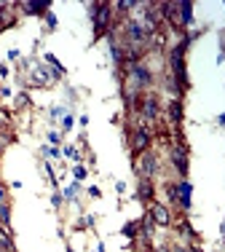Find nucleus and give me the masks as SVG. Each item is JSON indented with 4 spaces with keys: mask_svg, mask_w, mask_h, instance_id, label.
<instances>
[{
    "mask_svg": "<svg viewBox=\"0 0 225 252\" xmlns=\"http://www.w3.org/2000/svg\"><path fill=\"white\" fill-rule=\"evenodd\" d=\"M89 14H91L94 22V38H105L113 30V22H116L110 3H89Z\"/></svg>",
    "mask_w": 225,
    "mask_h": 252,
    "instance_id": "f257e3e1",
    "label": "nucleus"
},
{
    "mask_svg": "<svg viewBox=\"0 0 225 252\" xmlns=\"http://www.w3.org/2000/svg\"><path fill=\"white\" fill-rule=\"evenodd\" d=\"M134 172H137L139 180H153L158 172H161V164H158V156L156 153H142L137 156V161H134Z\"/></svg>",
    "mask_w": 225,
    "mask_h": 252,
    "instance_id": "f03ea898",
    "label": "nucleus"
},
{
    "mask_svg": "<svg viewBox=\"0 0 225 252\" xmlns=\"http://www.w3.org/2000/svg\"><path fill=\"white\" fill-rule=\"evenodd\" d=\"M134 113H139V118H142V121H148V124H156L158 113H161L158 97H156V94H145V97H139L137 110H134Z\"/></svg>",
    "mask_w": 225,
    "mask_h": 252,
    "instance_id": "7ed1b4c3",
    "label": "nucleus"
},
{
    "mask_svg": "<svg viewBox=\"0 0 225 252\" xmlns=\"http://www.w3.org/2000/svg\"><path fill=\"white\" fill-rule=\"evenodd\" d=\"M129 148H132L134 158L142 153H148L150 145H153V132H148V129H129Z\"/></svg>",
    "mask_w": 225,
    "mask_h": 252,
    "instance_id": "20e7f679",
    "label": "nucleus"
},
{
    "mask_svg": "<svg viewBox=\"0 0 225 252\" xmlns=\"http://www.w3.org/2000/svg\"><path fill=\"white\" fill-rule=\"evenodd\" d=\"M169 158H172V164H174V172H177L182 180L188 177V150H185L182 142L169 145Z\"/></svg>",
    "mask_w": 225,
    "mask_h": 252,
    "instance_id": "39448f33",
    "label": "nucleus"
},
{
    "mask_svg": "<svg viewBox=\"0 0 225 252\" xmlns=\"http://www.w3.org/2000/svg\"><path fill=\"white\" fill-rule=\"evenodd\" d=\"M59 78H62V75L48 70L46 64H38V67L32 70V75H30V86H48L51 80H59Z\"/></svg>",
    "mask_w": 225,
    "mask_h": 252,
    "instance_id": "423d86ee",
    "label": "nucleus"
},
{
    "mask_svg": "<svg viewBox=\"0 0 225 252\" xmlns=\"http://www.w3.org/2000/svg\"><path fill=\"white\" fill-rule=\"evenodd\" d=\"M148 218L153 220V225H172V212H169V206L158 204V201H153V204H150Z\"/></svg>",
    "mask_w": 225,
    "mask_h": 252,
    "instance_id": "0eeeda50",
    "label": "nucleus"
},
{
    "mask_svg": "<svg viewBox=\"0 0 225 252\" xmlns=\"http://www.w3.org/2000/svg\"><path fill=\"white\" fill-rule=\"evenodd\" d=\"M191 183H188V180H180L177 185H174V193H177V204L182 206L185 212H188V209H191Z\"/></svg>",
    "mask_w": 225,
    "mask_h": 252,
    "instance_id": "6e6552de",
    "label": "nucleus"
},
{
    "mask_svg": "<svg viewBox=\"0 0 225 252\" xmlns=\"http://www.w3.org/2000/svg\"><path fill=\"white\" fill-rule=\"evenodd\" d=\"M137 199L145 201V204H153V199H156V185H153V180H139L137 183Z\"/></svg>",
    "mask_w": 225,
    "mask_h": 252,
    "instance_id": "1a4fd4ad",
    "label": "nucleus"
},
{
    "mask_svg": "<svg viewBox=\"0 0 225 252\" xmlns=\"http://www.w3.org/2000/svg\"><path fill=\"white\" fill-rule=\"evenodd\" d=\"M166 113H169V124H172V129H177V126L182 124V102L174 97L172 102L166 105Z\"/></svg>",
    "mask_w": 225,
    "mask_h": 252,
    "instance_id": "9d476101",
    "label": "nucleus"
},
{
    "mask_svg": "<svg viewBox=\"0 0 225 252\" xmlns=\"http://www.w3.org/2000/svg\"><path fill=\"white\" fill-rule=\"evenodd\" d=\"M11 8L14 6H8V3H0V32H3V30H8L14 22H16V16H14Z\"/></svg>",
    "mask_w": 225,
    "mask_h": 252,
    "instance_id": "9b49d317",
    "label": "nucleus"
},
{
    "mask_svg": "<svg viewBox=\"0 0 225 252\" xmlns=\"http://www.w3.org/2000/svg\"><path fill=\"white\" fill-rule=\"evenodd\" d=\"M180 24H182V30L193 24V3H188V0H180Z\"/></svg>",
    "mask_w": 225,
    "mask_h": 252,
    "instance_id": "f8f14e48",
    "label": "nucleus"
},
{
    "mask_svg": "<svg viewBox=\"0 0 225 252\" xmlns=\"http://www.w3.org/2000/svg\"><path fill=\"white\" fill-rule=\"evenodd\" d=\"M22 14H30V16H41V14H48V3H19Z\"/></svg>",
    "mask_w": 225,
    "mask_h": 252,
    "instance_id": "ddd939ff",
    "label": "nucleus"
},
{
    "mask_svg": "<svg viewBox=\"0 0 225 252\" xmlns=\"http://www.w3.org/2000/svg\"><path fill=\"white\" fill-rule=\"evenodd\" d=\"M0 252H16L14 239H11V231L8 228H0Z\"/></svg>",
    "mask_w": 225,
    "mask_h": 252,
    "instance_id": "4468645a",
    "label": "nucleus"
},
{
    "mask_svg": "<svg viewBox=\"0 0 225 252\" xmlns=\"http://www.w3.org/2000/svg\"><path fill=\"white\" fill-rule=\"evenodd\" d=\"M121 234L126 236V239H137V234H139V220H132V223H126L121 228Z\"/></svg>",
    "mask_w": 225,
    "mask_h": 252,
    "instance_id": "2eb2a0df",
    "label": "nucleus"
},
{
    "mask_svg": "<svg viewBox=\"0 0 225 252\" xmlns=\"http://www.w3.org/2000/svg\"><path fill=\"white\" fill-rule=\"evenodd\" d=\"M0 225H3V228H11V206L8 204H0Z\"/></svg>",
    "mask_w": 225,
    "mask_h": 252,
    "instance_id": "dca6fc26",
    "label": "nucleus"
},
{
    "mask_svg": "<svg viewBox=\"0 0 225 252\" xmlns=\"http://www.w3.org/2000/svg\"><path fill=\"white\" fill-rule=\"evenodd\" d=\"M177 231H180L182 236H188V239H196V231L191 228V223H188V220H182V223L177 225Z\"/></svg>",
    "mask_w": 225,
    "mask_h": 252,
    "instance_id": "f3484780",
    "label": "nucleus"
},
{
    "mask_svg": "<svg viewBox=\"0 0 225 252\" xmlns=\"http://www.w3.org/2000/svg\"><path fill=\"white\" fill-rule=\"evenodd\" d=\"M78 190H81V185H78V180H75L70 188H64V196H62V199H75V196H78Z\"/></svg>",
    "mask_w": 225,
    "mask_h": 252,
    "instance_id": "a211bd4d",
    "label": "nucleus"
},
{
    "mask_svg": "<svg viewBox=\"0 0 225 252\" xmlns=\"http://www.w3.org/2000/svg\"><path fill=\"white\" fill-rule=\"evenodd\" d=\"M30 108V94H19V97H16V110H27Z\"/></svg>",
    "mask_w": 225,
    "mask_h": 252,
    "instance_id": "6ab92c4d",
    "label": "nucleus"
},
{
    "mask_svg": "<svg viewBox=\"0 0 225 252\" xmlns=\"http://www.w3.org/2000/svg\"><path fill=\"white\" fill-rule=\"evenodd\" d=\"M41 153L46 156V158H59V156H62V150H59V148H43Z\"/></svg>",
    "mask_w": 225,
    "mask_h": 252,
    "instance_id": "aec40b11",
    "label": "nucleus"
},
{
    "mask_svg": "<svg viewBox=\"0 0 225 252\" xmlns=\"http://www.w3.org/2000/svg\"><path fill=\"white\" fill-rule=\"evenodd\" d=\"M43 16H46V27H48V30H57V16H54L51 11H48V14H43Z\"/></svg>",
    "mask_w": 225,
    "mask_h": 252,
    "instance_id": "412c9836",
    "label": "nucleus"
},
{
    "mask_svg": "<svg viewBox=\"0 0 225 252\" xmlns=\"http://www.w3.org/2000/svg\"><path fill=\"white\" fill-rule=\"evenodd\" d=\"M62 153H64V156H70V158H75V161L81 158V153H78V150H75V148H70V145H67V148L62 150Z\"/></svg>",
    "mask_w": 225,
    "mask_h": 252,
    "instance_id": "4be33fe9",
    "label": "nucleus"
},
{
    "mask_svg": "<svg viewBox=\"0 0 225 252\" xmlns=\"http://www.w3.org/2000/svg\"><path fill=\"white\" fill-rule=\"evenodd\" d=\"M86 172H89V169H83V166H75V169H73L75 180H83V177H86Z\"/></svg>",
    "mask_w": 225,
    "mask_h": 252,
    "instance_id": "5701e85b",
    "label": "nucleus"
},
{
    "mask_svg": "<svg viewBox=\"0 0 225 252\" xmlns=\"http://www.w3.org/2000/svg\"><path fill=\"white\" fill-rule=\"evenodd\" d=\"M62 129H64V132L73 129V115H64V118H62Z\"/></svg>",
    "mask_w": 225,
    "mask_h": 252,
    "instance_id": "b1692460",
    "label": "nucleus"
},
{
    "mask_svg": "<svg viewBox=\"0 0 225 252\" xmlns=\"http://www.w3.org/2000/svg\"><path fill=\"white\" fill-rule=\"evenodd\" d=\"M0 204H8V190L3 183H0Z\"/></svg>",
    "mask_w": 225,
    "mask_h": 252,
    "instance_id": "393cba45",
    "label": "nucleus"
},
{
    "mask_svg": "<svg viewBox=\"0 0 225 252\" xmlns=\"http://www.w3.org/2000/svg\"><path fill=\"white\" fill-rule=\"evenodd\" d=\"M59 140H62V137H59V132H48V142H51V145H59Z\"/></svg>",
    "mask_w": 225,
    "mask_h": 252,
    "instance_id": "a878e982",
    "label": "nucleus"
},
{
    "mask_svg": "<svg viewBox=\"0 0 225 252\" xmlns=\"http://www.w3.org/2000/svg\"><path fill=\"white\" fill-rule=\"evenodd\" d=\"M51 204H54V206H62V193H54V196H51Z\"/></svg>",
    "mask_w": 225,
    "mask_h": 252,
    "instance_id": "bb28decb",
    "label": "nucleus"
},
{
    "mask_svg": "<svg viewBox=\"0 0 225 252\" xmlns=\"http://www.w3.org/2000/svg\"><path fill=\"white\" fill-rule=\"evenodd\" d=\"M89 196H94V199H99V188H97V185H91V188H89Z\"/></svg>",
    "mask_w": 225,
    "mask_h": 252,
    "instance_id": "cd10ccee",
    "label": "nucleus"
},
{
    "mask_svg": "<svg viewBox=\"0 0 225 252\" xmlns=\"http://www.w3.org/2000/svg\"><path fill=\"white\" fill-rule=\"evenodd\" d=\"M51 115H54V118H59V115H64V110H62V108H54Z\"/></svg>",
    "mask_w": 225,
    "mask_h": 252,
    "instance_id": "c85d7f7f",
    "label": "nucleus"
},
{
    "mask_svg": "<svg viewBox=\"0 0 225 252\" xmlns=\"http://www.w3.org/2000/svg\"><path fill=\"white\" fill-rule=\"evenodd\" d=\"M150 252H172V247H166V244H161L158 250H150Z\"/></svg>",
    "mask_w": 225,
    "mask_h": 252,
    "instance_id": "c756f323",
    "label": "nucleus"
},
{
    "mask_svg": "<svg viewBox=\"0 0 225 252\" xmlns=\"http://www.w3.org/2000/svg\"><path fill=\"white\" fill-rule=\"evenodd\" d=\"M6 75H8V67L6 64H0V78H6Z\"/></svg>",
    "mask_w": 225,
    "mask_h": 252,
    "instance_id": "7c9ffc66",
    "label": "nucleus"
},
{
    "mask_svg": "<svg viewBox=\"0 0 225 252\" xmlns=\"http://www.w3.org/2000/svg\"><path fill=\"white\" fill-rule=\"evenodd\" d=\"M188 252H204V250H201V247H191Z\"/></svg>",
    "mask_w": 225,
    "mask_h": 252,
    "instance_id": "2f4dec72",
    "label": "nucleus"
},
{
    "mask_svg": "<svg viewBox=\"0 0 225 252\" xmlns=\"http://www.w3.org/2000/svg\"><path fill=\"white\" fill-rule=\"evenodd\" d=\"M172 252H188V250H185V247H174Z\"/></svg>",
    "mask_w": 225,
    "mask_h": 252,
    "instance_id": "473e14b6",
    "label": "nucleus"
},
{
    "mask_svg": "<svg viewBox=\"0 0 225 252\" xmlns=\"http://www.w3.org/2000/svg\"><path fill=\"white\" fill-rule=\"evenodd\" d=\"M0 97H3V89H0Z\"/></svg>",
    "mask_w": 225,
    "mask_h": 252,
    "instance_id": "72a5a7b5",
    "label": "nucleus"
},
{
    "mask_svg": "<svg viewBox=\"0 0 225 252\" xmlns=\"http://www.w3.org/2000/svg\"><path fill=\"white\" fill-rule=\"evenodd\" d=\"M67 252H73V250H67Z\"/></svg>",
    "mask_w": 225,
    "mask_h": 252,
    "instance_id": "f704fd0d",
    "label": "nucleus"
},
{
    "mask_svg": "<svg viewBox=\"0 0 225 252\" xmlns=\"http://www.w3.org/2000/svg\"><path fill=\"white\" fill-rule=\"evenodd\" d=\"M0 228H3V225H0Z\"/></svg>",
    "mask_w": 225,
    "mask_h": 252,
    "instance_id": "c9c22d12",
    "label": "nucleus"
}]
</instances>
